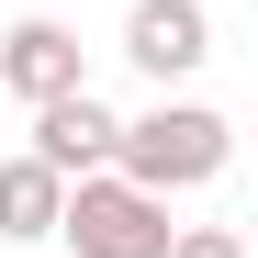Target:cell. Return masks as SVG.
I'll use <instances>...</instances> for the list:
<instances>
[{"mask_svg": "<svg viewBox=\"0 0 258 258\" xmlns=\"http://www.w3.org/2000/svg\"><path fill=\"white\" fill-rule=\"evenodd\" d=\"M56 236L79 247V258H168V202L157 191H135L123 168H90V180H68V202H56Z\"/></svg>", "mask_w": 258, "mask_h": 258, "instance_id": "cell-2", "label": "cell"}, {"mask_svg": "<svg viewBox=\"0 0 258 258\" xmlns=\"http://www.w3.org/2000/svg\"><path fill=\"white\" fill-rule=\"evenodd\" d=\"M168 258H247V236H236V225H180Z\"/></svg>", "mask_w": 258, "mask_h": 258, "instance_id": "cell-7", "label": "cell"}, {"mask_svg": "<svg viewBox=\"0 0 258 258\" xmlns=\"http://www.w3.org/2000/svg\"><path fill=\"white\" fill-rule=\"evenodd\" d=\"M112 135H123V112H112V101H90V90L34 101V157H45L56 180H90V168H112Z\"/></svg>", "mask_w": 258, "mask_h": 258, "instance_id": "cell-4", "label": "cell"}, {"mask_svg": "<svg viewBox=\"0 0 258 258\" xmlns=\"http://www.w3.org/2000/svg\"><path fill=\"white\" fill-rule=\"evenodd\" d=\"M0 90H12V101H68V90H90L79 34H68V23H45V12L12 23V34H0Z\"/></svg>", "mask_w": 258, "mask_h": 258, "instance_id": "cell-3", "label": "cell"}, {"mask_svg": "<svg viewBox=\"0 0 258 258\" xmlns=\"http://www.w3.org/2000/svg\"><path fill=\"white\" fill-rule=\"evenodd\" d=\"M56 202H68V180H56L34 146H23V157H0V236H12V247L56 236Z\"/></svg>", "mask_w": 258, "mask_h": 258, "instance_id": "cell-6", "label": "cell"}, {"mask_svg": "<svg viewBox=\"0 0 258 258\" xmlns=\"http://www.w3.org/2000/svg\"><path fill=\"white\" fill-rule=\"evenodd\" d=\"M225 157H236V123L213 112V101H157V112H135V123L112 135V168H123L135 191H157V202L191 191V180H213Z\"/></svg>", "mask_w": 258, "mask_h": 258, "instance_id": "cell-1", "label": "cell"}, {"mask_svg": "<svg viewBox=\"0 0 258 258\" xmlns=\"http://www.w3.org/2000/svg\"><path fill=\"white\" fill-rule=\"evenodd\" d=\"M123 56H135L146 79H191V68L213 56V12H202V0H135Z\"/></svg>", "mask_w": 258, "mask_h": 258, "instance_id": "cell-5", "label": "cell"}]
</instances>
